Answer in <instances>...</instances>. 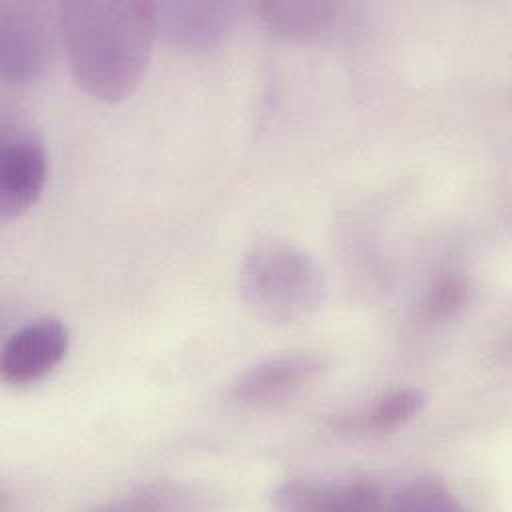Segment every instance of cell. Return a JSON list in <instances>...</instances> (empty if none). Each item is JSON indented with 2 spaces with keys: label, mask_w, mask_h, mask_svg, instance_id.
I'll return each mask as SVG.
<instances>
[{
  "label": "cell",
  "mask_w": 512,
  "mask_h": 512,
  "mask_svg": "<svg viewBox=\"0 0 512 512\" xmlns=\"http://www.w3.org/2000/svg\"><path fill=\"white\" fill-rule=\"evenodd\" d=\"M58 18L70 72L86 94L116 102L138 86L158 34L154 2L62 0Z\"/></svg>",
  "instance_id": "cell-1"
},
{
  "label": "cell",
  "mask_w": 512,
  "mask_h": 512,
  "mask_svg": "<svg viewBox=\"0 0 512 512\" xmlns=\"http://www.w3.org/2000/svg\"><path fill=\"white\" fill-rule=\"evenodd\" d=\"M70 346L68 326L56 316H38L16 328L2 344L0 376L6 384L26 386L50 374Z\"/></svg>",
  "instance_id": "cell-5"
},
{
  "label": "cell",
  "mask_w": 512,
  "mask_h": 512,
  "mask_svg": "<svg viewBox=\"0 0 512 512\" xmlns=\"http://www.w3.org/2000/svg\"><path fill=\"white\" fill-rule=\"evenodd\" d=\"M58 34V4L0 0V76L12 84L36 80L54 56Z\"/></svg>",
  "instance_id": "cell-3"
},
{
  "label": "cell",
  "mask_w": 512,
  "mask_h": 512,
  "mask_svg": "<svg viewBox=\"0 0 512 512\" xmlns=\"http://www.w3.org/2000/svg\"><path fill=\"white\" fill-rule=\"evenodd\" d=\"M238 288L254 316L272 324H292L322 306L328 282L324 268L308 250L268 238L244 254Z\"/></svg>",
  "instance_id": "cell-2"
},
{
  "label": "cell",
  "mask_w": 512,
  "mask_h": 512,
  "mask_svg": "<svg viewBox=\"0 0 512 512\" xmlns=\"http://www.w3.org/2000/svg\"><path fill=\"white\" fill-rule=\"evenodd\" d=\"M274 504L290 512H370L386 510V488L374 478L352 476L324 482L290 478L274 492Z\"/></svg>",
  "instance_id": "cell-7"
},
{
  "label": "cell",
  "mask_w": 512,
  "mask_h": 512,
  "mask_svg": "<svg viewBox=\"0 0 512 512\" xmlns=\"http://www.w3.org/2000/svg\"><path fill=\"white\" fill-rule=\"evenodd\" d=\"M48 174V158L42 140L16 126H4L0 138V218H16L42 194Z\"/></svg>",
  "instance_id": "cell-6"
},
{
  "label": "cell",
  "mask_w": 512,
  "mask_h": 512,
  "mask_svg": "<svg viewBox=\"0 0 512 512\" xmlns=\"http://www.w3.org/2000/svg\"><path fill=\"white\" fill-rule=\"evenodd\" d=\"M472 296L470 280L460 272L440 274L420 302V314L428 322H438L458 314Z\"/></svg>",
  "instance_id": "cell-12"
},
{
  "label": "cell",
  "mask_w": 512,
  "mask_h": 512,
  "mask_svg": "<svg viewBox=\"0 0 512 512\" xmlns=\"http://www.w3.org/2000/svg\"><path fill=\"white\" fill-rule=\"evenodd\" d=\"M328 370V358L316 350H292L266 356L242 370L228 386V402L240 408H270L298 396Z\"/></svg>",
  "instance_id": "cell-4"
},
{
  "label": "cell",
  "mask_w": 512,
  "mask_h": 512,
  "mask_svg": "<svg viewBox=\"0 0 512 512\" xmlns=\"http://www.w3.org/2000/svg\"><path fill=\"white\" fill-rule=\"evenodd\" d=\"M426 404V392L416 386H400L380 392L370 402L330 414L326 426L346 436H378L402 428Z\"/></svg>",
  "instance_id": "cell-9"
},
{
  "label": "cell",
  "mask_w": 512,
  "mask_h": 512,
  "mask_svg": "<svg viewBox=\"0 0 512 512\" xmlns=\"http://www.w3.org/2000/svg\"><path fill=\"white\" fill-rule=\"evenodd\" d=\"M386 510L454 512L462 510V502L442 480L422 476L386 490Z\"/></svg>",
  "instance_id": "cell-11"
},
{
  "label": "cell",
  "mask_w": 512,
  "mask_h": 512,
  "mask_svg": "<svg viewBox=\"0 0 512 512\" xmlns=\"http://www.w3.org/2000/svg\"><path fill=\"white\" fill-rule=\"evenodd\" d=\"M256 8L270 30L308 40L326 34L342 18L346 4L326 0H264Z\"/></svg>",
  "instance_id": "cell-10"
},
{
  "label": "cell",
  "mask_w": 512,
  "mask_h": 512,
  "mask_svg": "<svg viewBox=\"0 0 512 512\" xmlns=\"http://www.w3.org/2000/svg\"><path fill=\"white\" fill-rule=\"evenodd\" d=\"M158 34L184 50H208L222 42L234 22L232 2H154Z\"/></svg>",
  "instance_id": "cell-8"
}]
</instances>
